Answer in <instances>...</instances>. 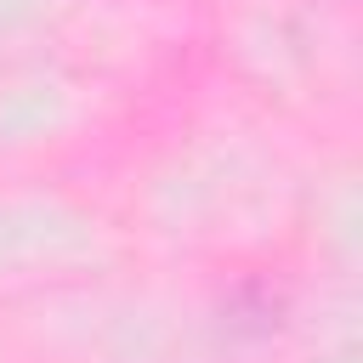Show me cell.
I'll return each mask as SVG.
<instances>
[]
</instances>
